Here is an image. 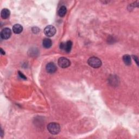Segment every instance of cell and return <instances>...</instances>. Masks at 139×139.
Listing matches in <instances>:
<instances>
[{
	"label": "cell",
	"mask_w": 139,
	"mask_h": 139,
	"mask_svg": "<svg viewBox=\"0 0 139 139\" xmlns=\"http://www.w3.org/2000/svg\"><path fill=\"white\" fill-rule=\"evenodd\" d=\"M47 129L52 135H57L61 131V126L57 123H50L48 124Z\"/></svg>",
	"instance_id": "6da1fadb"
},
{
	"label": "cell",
	"mask_w": 139,
	"mask_h": 139,
	"mask_svg": "<svg viewBox=\"0 0 139 139\" xmlns=\"http://www.w3.org/2000/svg\"><path fill=\"white\" fill-rule=\"evenodd\" d=\"M87 63L91 67L94 68H99L102 65V62L101 60L95 57L90 58L88 60Z\"/></svg>",
	"instance_id": "7a4b0ae2"
},
{
	"label": "cell",
	"mask_w": 139,
	"mask_h": 139,
	"mask_svg": "<svg viewBox=\"0 0 139 139\" xmlns=\"http://www.w3.org/2000/svg\"><path fill=\"white\" fill-rule=\"evenodd\" d=\"M44 33L45 35L48 37L53 36L56 33V29L52 25H49L46 26L44 29Z\"/></svg>",
	"instance_id": "3957f363"
},
{
	"label": "cell",
	"mask_w": 139,
	"mask_h": 139,
	"mask_svg": "<svg viewBox=\"0 0 139 139\" xmlns=\"http://www.w3.org/2000/svg\"><path fill=\"white\" fill-rule=\"evenodd\" d=\"M58 65L62 68H67L70 66L71 63L68 59L62 57L58 60Z\"/></svg>",
	"instance_id": "277c9868"
},
{
	"label": "cell",
	"mask_w": 139,
	"mask_h": 139,
	"mask_svg": "<svg viewBox=\"0 0 139 139\" xmlns=\"http://www.w3.org/2000/svg\"><path fill=\"white\" fill-rule=\"evenodd\" d=\"M0 35H1V37L2 39L7 40L11 37L12 35V31L10 29L8 28H4L2 30Z\"/></svg>",
	"instance_id": "5b68a950"
},
{
	"label": "cell",
	"mask_w": 139,
	"mask_h": 139,
	"mask_svg": "<svg viewBox=\"0 0 139 139\" xmlns=\"http://www.w3.org/2000/svg\"><path fill=\"white\" fill-rule=\"evenodd\" d=\"M72 47V42L71 41H68L65 43H61L60 45V48L62 49H64L67 52L71 51Z\"/></svg>",
	"instance_id": "8992f818"
},
{
	"label": "cell",
	"mask_w": 139,
	"mask_h": 139,
	"mask_svg": "<svg viewBox=\"0 0 139 139\" xmlns=\"http://www.w3.org/2000/svg\"><path fill=\"white\" fill-rule=\"evenodd\" d=\"M46 69L47 72L49 73H53L57 71V67L53 63H49L47 64Z\"/></svg>",
	"instance_id": "52a82bcc"
},
{
	"label": "cell",
	"mask_w": 139,
	"mask_h": 139,
	"mask_svg": "<svg viewBox=\"0 0 139 139\" xmlns=\"http://www.w3.org/2000/svg\"><path fill=\"white\" fill-rule=\"evenodd\" d=\"M13 31L15 34H20L23 31V27L20 24H16L13 27Z\"/></svg>",
	"instance_id": "ba28073f"
},
{
	"label": "cell",
	"mask_w": 139,
	"mask_h": 139,
	"mask_svg": "<svg viewBox=\"0 0 139 139\" xmlns=\"http://www.w3.org/2000/svg\"><path fill=\"white\" fill-rule=\"evenodd\" d=\"M43 45L45 48H49L52 45V42L51 39L48 38H45L43 41Z\"/></svg>",
	"instance_id": "9c48e42d"
},
{
	"label": "cell",
	"mask_w": 139,
	"mask_h": 139,
	"mask_svg": "<svg viewBox=\"0 0 139 139\" xmlns=\"http://www.w3.org/2000/svg\"><path fill=\"white\" fill-rule=\"evenodd\" d=\"M10 14H11L10 11L7 8L3 9L1 11V17H2V18H3V19H6V18L9 17V16H10Z\"/></svg>",
	"instance_id": "30bf717a"
},
{
	"label": "cell",
	"mask_w": 139,
	"mask_h": 139,
	"mask_svg": "<svg viewBox=\"0 0 139 139\" xmlns=\"http://www.w3.org/2000/svg\"><path fill=\"white\" fill-rule=\"evenodd\" d=\"M123 61L124 64L127 65H130L132 63L131 57L128 54H126V55H123Z\"/></svg>",
	"instance_id": "8fae6325"
},
{
	"label": "cell",
	"mask_w": 139,
	"mask_h": 139,
	"mask_svg": "<svg viewBox=\"0 0 139 139\" xmlns=\"http://www.w3.org/2000/svg\"><path fill=\"white\" fill-rule=\"evenodd\" d=\"M66 12H67L66 8L65 6H62L60 8L58 11V15L60 17H64L66 15Z\"/></svg>",
	"instance_id": "7c38bea8"
},
{
	"label": "cell",
	"mask_w": 139,
	"mask_h": 139,
	"mask_svg": "<svg viewBox=\"0 0 139 139\" xmlns=\"http://www.w3.org/2000/svg\"><path fill=\"white\" fill-rule=\"evenodd\" d=\"M18 75H19V76H20V77L21 78H23V79H24V80H26V77L24 75H23V73H21V72H20V71H18Z\"/></svg>",
	"instance_id": "4fadbf2b"
},
{
	"label": "cell",
	"mask_w": 139,
	"mask_h": 139,
	"mask_svg": "<svg viewBox=\"0 0 139 139\" xmlns=\"http://www.w3.org/2000/svg\"><path fill=\"white\" fill-rule=\"evenodd\" d=\"M133 57L134 59L135 60V61H136L137 64L138 65V58H137V57L136 56H133Z\"/></svg>",
	"instance_id": "5bb4252c"
},
{
	"label": "cell",
	"mask_w": 139,
	"mask_h": 139,
	"mask_svg": "<svg viewBox=\"0 0 139 139\" xmlns=\"http://www.w3.org/2000/svg\"><path fill=\"white\" fill-rule=\"evenodd\" d=\"M1 54H3V55L5 54V52H4V51H3V49L2 48H1Z\"/></svg>",
	"instance_id": "9a60e30c"
}]
</instances>
